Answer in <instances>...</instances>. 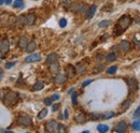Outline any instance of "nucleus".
<instances>
[{"label":"nucleus","mask_w":140,"mask_h":133,"mask_svg":"<svg viewBox=\"0 0 140 133\" xmlns=\"http://www.w3.org/2000/svg\"><path fill=\"white\" fill-rule=\"evenodd\" d=\"M35 20H36V15L30 13V14H27L26 16V25L28 26H31V25L35 24Z\"/></svg>","instance_id":"2eb2a0df"},{"label":"nucleus","mask_w":140,"mask_h":133,"mask_svg":"<svg viewBox=\"0 0 140 133\" xmlns=\"http://www.w3.org/2000/svg\"><path fill=\"white\" fill-rule=\"evenodd\" d=\"M59 26H60L61 28L67 26V19H66V18H61V19L59 20Z\"/></svg>","instance_id":"2f4dec72"},{"label":"nucleus","mask_w":140,"mask_h":133,"mask_svg":"<svg viewBox=\"0 0 140 133\" xmlns=\"http://www.w3.org/2000/svg\"><path fill=\"white\" fill-rule=\"evenodd\" d=\"M75 73H77V70H75L74 66L71 65H68V66L66 68V74H67V76L72 77L75 75Z\"/></svg>","instance_id":"f8f14e48"},{"label":"nucleus","mask_w":140,"mask_h":133,"mask_svg":"<svg viewBox=\"0 0 140 133\" xmlns=\"http://www.w3.org/2000/svg\"><path fill=\"white\" fill-rule=\"evenodd\" d=\"M58 126L55 120H50L45 123V130L47 132H58Z\"/></svg>","instance_id":"f03ea898"},{"label":"nucleus","mask_w":140,"mask_h":133,"mask_svg":"<svg viewBox=\"0 0 140 133\" xmlns=\"http://www.w3.org/2000/svg\"><path fill=\"white\" fill-rule=\"evenodd\" d=\"M4 1H6V0H0V4H3Z\"/></svg>","instance_id":"3c124183"},{"label":"nucleus","mask_w":140,"mask_h":133,"mask_svg":"<svg viewBox=\"0 0 140 133\" xmlns=\"http://www.w3.org/2000/svg\"><path fill=\"white\" fill-rule=\"evenodd\" d=\"M134 117H135V118H138V117H140V105L136 109V111H135Z\"/></svg>","instance_id":"c9c22d12"},{"label":"nucleus","mask_w":140,"mask_h":133,"mask_svg":"<svg viewBox=\"0 0 140 133\" xmlns=\"http://www.w3.org/2000/svg\"><path fill=\"white\" fill-rule=\"evenodd\" d=\"M2 75H3V70H2V69H1V68H0V79H1Z\"/></svg>","instance_id":"49530a36"},{"label":"nucleus","mask_w":140,"mask_h":133,"mask_svg":"<svg viewBox=\"0 0 140 133\" xmlns=\"http://www.w3.org/2000/svg\"><path fill=\"white\" fill-rule=\"evenodd\" d=\"M110 23H111V22H110V20H107V19H106V20H101V22L98 24V26H99L100 28H106V27H108L110 25Z\"/></svg>","instance_id":"bb28decb"},{"label":"nucleus","mask_w":140,"mask_h":133,"mask_svg":"<svg viewBox=\"0 0 140 133\" xmlns=\"http://www.w3.org/2000/svg\"><path fill=\"white\" fill-rule=\"evenodd\" d=\"M67 79V74H58L57 73L56 76H55V82L57 84H64Z\"/></svg>","instance_id":"ddd939ff"},{"label":"nucleus","mask_w":140,"mask_h":133,"mask_svg":"<svg viewBox=\"0 0 140 133\" xmlns=\"http://www.w3.org/2000/svg\"><path fill=\"white\" fill-rule=\"evenodd\" d=\"M102 69H104V65H99V66H97V68H95V70H94V72H99V71H101Z\"/></svg>","instance_id":"a19ab883"},{"label":"nucleus","mask_w":140,"mask_h":133,"mask_svg":"<svg viewBox=\"0 0 140 133\" xmlns=\"http://www.w3.org/2000/svg\"><path fill=\"white\" fill-rule=\"evenodd\" d=\"M101 56H102L101 54H98V55H97V59H101V58H102Z\"/></svg>","instance_id":"09e8293b"},{"label":"nucleus","mask_w":140,"mask_h":133,"mask_svg":"<svg viewBox=\"0 0 140 133\" xmlns=\"http://www.w3.org/2000/svg\"><path fill=\"white\" fill-rule=\"evenodd\" d=\"M49 70H50V72H51L52 74H57V73L59 72V66H58V63H56V62L51 63V65H50Z\"/></svg>","instance_id":"dca6fc26"},{"label":"nucleus","mask_w":140,"mask_h":133,"mask_svg":"<svg viewBox=\"0 0 140 133\" xmlns=\"http://www.w3.org/2000/svg\"><path fill=\"white\" fill-rule=\"evenodd\" d=\"M22 6H23L22 0H16V1L13 3V6H14V8H20Z\"/></svg>","instance_id":"72a5a7b5"},{"label":"nucleus","mask_w":140,"mask_h":133,"mask_svg":"<svg viewBox=\"0 0 140 133\" xmlns=\"http://www.w3.org/2000/svg\"><path fill=\"white\" fill-rule=\"evenodd\" d=\"M18 122L24 127H30V126H33V119L29 116H20L18 118Z\"/></svg>","instance_id":"7ed1b4c3"},{"label":"nucleus","mask_w":140,"mask_h":133,"mask_svg":"<svg viewBox=\"0 0 140 133\" xmlns=\"http://www.w3.org/2000/svg\"><path fill=\"white\" fill-rule=\"evenodd\" d=\"M64 114H65V119H68V118H69V112H68V109H65Z\"/></svg>","instance_id":"a18cd8bd"},{"label":"nucleus","mask_w":140,"mask_h":133,"mask_svg":"<svg viewBox=\"0 0 140 133\" xmlns=\"http://www.w3.org/2000/svg\"><path fill=\"white\" fill-rule=\"evenodd\" d=\"M92 82H93V79H87V81H85L83 84H82V86H83V87H86V86H87V85L91 84Z\"/></svg>","instance_id":"ea45409f"},{"label":"nucleus","mask_w":140,"mask_h":133,"mask_svg":"<svg viewBox=\"0 0 140 133\" xmlns=\"http://www.w3.org/2000/svg\"><path fill=\"white\" fill-rule=\"evenodd\" d=\"M58 99H59V96L58 95H53L52 96V100L53 101H57Z\"/></svg>","instance_id":"c03bdc74"},{"label":"nucleus","mask_w":140,"mask_h":133,"mask_svg":"<svg viewBox=\"0 0 140 133\" xmlns=\"http://www.w3.org/2000/svg\"><path fill=\"white\" fill-rule=\"evenodd\" d=\"M134 44L136 45V47L138 49H140V41L137 40V39H134Z\"/></svg>","instance_id":"4c0bfd02"},{"label":"nucleus","mask_w":140,"mask_h":133,"mask_svg":"<svg viewBox=\"0 0 140 133\" xmlns=\"http://www.w3.org/2000/svg\"><path fill=\"white\" fill-rule=\"evenodd\" d=\"M75 70H77V73L78 74H83L86 70V66L82 62H79L77 66H75Z\"/></svg>","instance_id":"f3484780"},{"label":"nucleus","mask_w":140,"mask_h":133,"mask_svg":"<svg viewBox=\"0 0 140 133\" xmlns=\"http://www.w3.org/2000/svg\"><path fill=\"white\" fill-rule=\"evenodd\" d=\"M88 10H89V6H87V4H81L78 13H79V14H84V13H87Z\"/></svg>","instance_id":"412c9836"},{"label":"nucleus","mask_w":140,"mask_h":133,"mask_svg":"<svg viewBox=\"0 0 140 133\" xmlns=\"http://www.w3.org/2000/svg\"><path fill=\"white\" fill-rule=\"evenodd\" d=\"M52 98H45L44 99V104L47 105V106H49V105H51L52 104Z\"/></svg>","instance_id":"e433bc0d"},{"label":"nucleus","mask_w":140,"mask_h":133,"mask_svg":"<svg viewBox=\"0 0 140 133\" xmlns=\"http://www.w3.org/2000/svg\"><path fill=\"white\" fill-rule=\"evenodd\" d=\"M1 43H2V40H0V45H1Z\"/></svg>","instance_id":"603ef678"},{"label":"nucleus","mask_w":140,"mask_h":133,"mask_svg":"<svg viewBox=\"0 0 140 133\" xmlns=\"http://www.w3.org/2000/svg\"><path fill=\"white\" fill-rule=\"evenodd\" d=\"M75 122L78 123H84L86 120H87V115L85 113H80L79 115H77L74 117Z\"/></svg>","instance_id":"9d476101"},{"label":"nucleus","mask_w":140,"mask_h":133,"mask_svg":"<svg viewBox=\"0 0 140 133\" xmlns=\"http://www.w3.org/2000/svg\"><path fill=\"white\" fill-rule=\"evenodd\" d=\"M97 130L99 132H107V131H109V127L107 125H98Z\"/></svg>","instance_id":"a878e982"},{"label":"nucleus","mask_w":140,"mask_h":133,"mask_svg":"<svg viewBox=\"0 0 140 133\" xmlns=\"http://www.w3.org/2000/svg\"><path fill=\"white\" fill-rule=\"evenodd\" d=\"M15 24L17 25V26H23L24 24H26V16H18L16 18V20H15Z\"/></svg>","instance_id":"4be33fe9"},{"label":"nucleus","mask_w":140,"mask_h":133,"mask_svg":"<svg viewBox=\"0 0 140 133\" xmlns=\"http://www.w3.org/2000/svg\"><path fill=\"white\" fill-rule=\"evenodd\" d=\"M41 60V55L40 54H31L28 57H26L25 62H37V61Z\"/></svg>","instance_id":"6e6552de"},{"label":"nucleus","mask_w":140,"mask_h":133,"mask_svg":"<svg viewBox=\"0 0 140 133\" xmlns=\"http://www.w3.org/2000/svg\"><path fill=\"white\" fill-rule=\"evenodd\" d=\"M114 116V113L113 112H106L105 114H102V118L104 119H110V118H112V117Z\"/></svg>","instance_id":"cd10ccee"},{"label":"nucleus","mask_w":140,"mask_h":133,"mask_svg":"<svg viewBox=\"0 0 140 133\" xmlns=\"http://www.w3.org/2000/svg\"><path fill=\"white\" fill-rule=\"evenodd\" d=\"M58 58H59V56L57 54H55V53H51V54L47 56V62L49 63V65H51V63H53V62H56V61L58 60Z\"/></svg>","instance_id":"9b49d317"},{"label":"nucleus","mask_w":140,"mask_h":133,"mask_svg":"<svg viewBox=\"0 0 140 133\" xmlns=\"http://www.w3.org/2000/svg\"><path fill=\"white\" fill-rule=\"evenodd\" d=\"M16 65V62L15 61H12V62H7L6 63V69H11L12 66H14Z\"/></svg>","instance_id":"f704fd0d"},{"label":"nucleus","mask_w":140,"mask_h":133,"mask_svg":"<svg viewBox=\"0 0 140 133\" xmlns=\"http://www.w3.org/2000/svg\"><path fill=\"white\" fill-rule=\"evenodd\" d=\"M127 86L130 92H134L135 90L138 89V83L135 79H127Z\"/></svg>","instance_id":"39448f33"},{"label":"nucleus","mask_w":140,"mask_h":133,"mask_svg":"<svg viewBox=\"0 0 140 133\" xmlns=\"http://www.w3.org/2000/svg\"><path fill=\"white\" fill-rule=\"evenodd\" d=\"M11 2H12V0H6L4 3H6V4H11Z\"/></svg>","instance_id":"de8ad7c7"},{"label":"nucleus","mask_w":140,"mask_h":133,"mask_svg":"<svg viewBox=\"0 0 140 133\" xmlns=\"http://www.w3.org/2000/svg\"><path fill=\"white\" fill-rule=\"evenodd\" d=\"M61 4H63V6H64V8H69V6H71V4H70V2L68 1V0H66V1H64L63 3H61Z\"/></svg>","instance_id":"58836bf2"},{"label":"nucleus","mask_w":140,"mask_h":133,"mask_svg":"<svg viewBox=\"0 0 140 133\" xmlns=\"http://www.w3.org/2000/svg\"><path fill=\"white\" fill-rule=\"evenodd\" d=\"M73 91H74V88H71V89H70V90H69V91H68V93H72V92H73Z\"/></svg>","instance_id":"8fccbe9b"},{"label":"nucleus","mask_w":140,"mask_h":133,"mask_svg":"<svg viewBox=\"0 0 140 133\" xmlns=\"http://www.w3.org/2000/svg\"><path fill=\"white\" fill-rule=\"evenodd\" d=\"M9 47H10V43H9V41L3 40L2 43H1V45H0V50H1L3 54H6V53H8Z\"/></svg>","instance_id":"4468645a"},{"label":"nucleus","mask_w":140,"mask_h":133,"mask_svg":"<svg viewBox=\"0 0 140 133\" xmlns=\"http://www.w3.org/2000/svg\"><path fill=\"white\" fill-rule=\"evenodd\" d=\"M126 130H127V123H126L125 121H120V122H118L116 127L114 128V132L124 133V132H126Z\"/></svg>","instance_id":"423d86ee"},{"label":"nucleus","mask_w":140,"mask_h":133,"mask_svg":"<svg viewBox=\"0 0 140 133\" xmlns=\"http://www.w3.org/2000/svg\"><path fill=\"white\" fill-rule=\"evenodd\" d=\"M36 47H37L36 42H35V41H31V42H29V43H28V45H27V47H26V52H27V53H33V50L36 49Z\"/></svg>","instance_id":"a211bd4d"},{"label":"nucleus","mask_w":140,"mask_h":133,"mask_svg":"<svg viewBox=\"0 0 140 133\" xmlns=\"http://www.w3.org/2000/svg\"><path fill=\"white\" fill-rule=\"evenodd\" d=\"M102 118V114L99 113H91L89 114V119L91 120H98V119Z\"/></svg>","instance_id":"b1692460"},{"label":"nucleus","mask_w":140,"mask_h":133,"mask_svg":"<svg viewBox=\"0 0 140 133\" xmlns=\"http://www.w3.org/2000/svg\"><path fill=\"white\" fill-rule=\"evenodd\" d=\"M47 109H43L42 111L40 112V113L38 114V116H37V118L39 119V120H41V119H43L44 117H47Z\"/></svg>","instance_id":"393cba45"},{"label":"nucleus","mask_w":140,"mask_h":133,"mask_svg":"<svg viewBox=\"0 0 140 133\" xmlns=\"http://www.w3.org/2000/svg\"><path fill=\"white\" fill-rule=\"evenodd\" d=\"M132 24V18L128 15H123V16L120 17L118 22V25H116V28H115V36H120L124 32V30L128 28Z\"/></svg>","instance_id":"f257e3e1"},{"label":"nucleus","mask_w":140,"mask_h":133,"mask_svg":"<svg viewBox=\"0 0 140 133\" xmlns=\"http://www.w3.org/2000/svg\"><path fill=\"white\" fill-rule=\"evenodd\" d=\"M58 106H59L58 104H54V105L52 106V111H53V112H56L57 109H58Z\"/></svg>","instance_id":"37998d69"},{"label":"nucleus","mask_w":140,"mask_h":133,"mask_svg":"<svg viewBox=\"0 0 140 133\" xmlns=\"http://www.w3.org/2000/svg\"><path fill=\"white\" fill-rule=\"evenodd\" d=\"M116 70H118L116 66H110V68L107 69V73L108 74H114V73L116 72Z\"/></svg>","instance_id":"c756f323"},{"label":"nucleus","mask_w":140,"mask_h":133,"mask_svg":"<svg viewBox=\"0 0 140 133\" xmlns=\"http://www.w3.org/2000/svg\"><path fill=\"white\" fill-rule=\"evenodd\" d=\"M133 128H134V130H136V131H139L140 130V119H137V120H135L134 122H133Z\"/></svg>","instance_id":"c85d7f7f"},{"label":"nucleus","mask_w":140,"mask_h":133,"mask_svg":"<svg viewBox=\"0 0 140 133\" xmlns=\"http://www.w3.org/2000/svg\"><path fill=\"white\" fill-rule=\"evenodd\" d=\"M44 88V83L43 82H41V81H38V82H36L35 85H33V89L35 91L37 90H41V89H43Z\"/></svg>","instance_id":"6ab92c4d"},{"label":"nucleus","mask_w":140,"mask_h":133,"mask_svg":"<svg viewBox=\"0 0 140 133\" xmlns=\"http://www.w3.org/2000/svg\"><path fill=\"white\" fill-rule=\"evenodd\" d=\"M77 97H78V95H77V92H73L72 93V97H71V100H72V104L73 105H77Z\"/></svg>","instance_id":"473e14b6"},{"label":"nucleus","mask_w":140,"mask_h":133,"mask_svg":"<svg viewBox=\"0 0 140 133\" xmlns=\"http://www.w3.org/2000/svg\"><path fill=\"white\" fill-rule=\"evenodd\" d=\"M28 43H29V41H28V39H27V36H20V40H18V46L22 49H26Z\"/></svg>","instance_id":"1a4fd4ad"},{"label":"nucleus","mask_w":140,"mask_h":133,"mask_svg":"<svg viewBox=\"0 0 140 133\" xmlns=\"http://www.w3.org/2000/svg\"><path fill=\"white\" fill-rule=\"evenodd\" d=\"M65 127H64V125H59L58 126V132H63V131H65Z\"/></svg>","instance_id":"79ce46f5"},{"label":"nucleus","mask_w":140,"mask_h":133,"mask_svg":"<svg viewBox=\"0 0 140 133\" xmlns=\"http://www.w3.org/2000/svg\"><path fill=\"white\" fill-rule=\"evenodd\" d=\"M130 104H132V101H129V100H127V101H125V102L122 104V109H127L128 107L130 106Z\"/></svg>","instance_id":"7c9ffc66"},{"label":"nucleus","mask_w":140,"mask_h":133,"mask_svg":"<svg viewBox=\"0 0 140 133\" xmlns=\"http://www.w3.org/2000/svg\"><path fill=\"white\" fill-rule=\"evenodd\" d=\"M17 97H18V95L15 91H9L6 95V97H4V100L9 103H13L17 100Z\"/></svg>","instance_id":"20e7f679"},{"label":"nucleus","mask_w":140,"mask_h":133,"mask_svg":"<svg viewBox=\"0 0 140 133\" xmlns=\"http://www.w3.org/2000/svg\"><path fill=\"white\" fill-rule=\"evenodd\" d=\"M119 48L122 50L123 53H128L132 47H130V44L127 40H123V41H121L120 45H119Z\"/></svg>","instance_id":"0eeeda50"},{"label":"nucleus","mask_w":140,"mask_h":133,"mask_svg":"<svg viewBox=\"0 0 140 133\" xmlns=\"http://www.w3.org/2000/svg\"><path fill=\"white\" fill-rule=\"evenodd\" d=\"M106 60H107V62L115 61L116 60V54L115 53H110V54H108L107 57H106Z\"/></svg>","instance_id":"5701e85b"},{"label":"nucleus","mask_w":140,"mask_h":133,"mask_svg":"<svg viewBox=\"0 0 140 133\" xmlns=\"http://www.w3.org/2000/svg\"><path fill=\"white\" fill-rule=\"evenodd\" d=\"M96 10H97V6H92V8H89V10H88V12H87V18L88 19H91L92 17L95 15V12H96Z\"/></svg>","instance_id":"aec40b11"}]
</instances>
